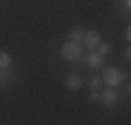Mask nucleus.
<instances>
[{"label":"nucleus","instance_id":"f8f14e48","mask_svg":"<svg viewBox=\"0 0 131 125\" xmlns=\"http://www.w3.org/2000/svg\"><path fill=\"white\" fill-rule=\"evenodd\" d=\"M98 92H100V90H98ZM98 92H96V90H92V94H90V100H92V102H96V100H98Z\"/></svg>","mask_w":131,"mask_h":125},{"label":"nucleus","instance_id":"ddd939ff","mask_svg":"<svg viewBox=\"0 0 131 125\" xmlns=\"http://www.w3.org/2000/svg\"><path fill=\"white\" fill-rule=\"evenodd\" d=\"M125 40H127V42L131 40V27H127V29H125Z\"/></svg>","mask_w":131,"mask_h":125},{"label":"nucleus","instance_id":"7ed1b4c3","mask_svg":"<svg viewBox=\"0 0 131 125\" xmlns=\"http://www.w3.org/2000/svg\"><path fill=\"white\" fill-rule=\"evenodd\" d=\"M98 102L100 104H104V106H114L119 102V92L114 90V88H100V92H98Z\"/></svg>","mask_w":131,"mask_h":125},{"label":"nucleus","instance_id":"9d476101","mask_svg":"<svg viewBox=\"0 0 131 125\" xmlns=\"http://www.w3.org/2000/svg\"><path fill=\"white\" fill-rule=\"evenodd\" d=\"M96 48H98V54H102V56H106L110 50H112V46L108 44V42H100V44H98L96 46Z\"/></svg>","mask_w":131,"mask_h":125},{"label":"nucleus","instance_id":"20e7f679","mask_svg":"<svg viewBox=\"0 0 131 125\" xmlns=\"http://www.w3.org/2000/svg\"><path fill=\"white\" fill-rule=\"evenodd\" d=\"M102 42V36H100V31H96V29H85V36H83V48L88 50H96V46Z\"/></svg>","mask_w":131,"mask_h":125},{"label":"nucleus","instance_id":"f03ea898","mask_svg":"<svg viewBox=\"0 0 131 125\" xmlns=\"http://www.w3.org/2000/svg\"><path fill=\"white\" fill-rule=\"evenodd\" d=\"M102 84L108 86V88H119L123 84V79L127 77V73L119 71L117 67H102Z\"/></svg>","mask_w":131,"mask_h":125},{"label":"nucleus","instance_id":"4468645a","mask_svg":"<svg viewBox=\"0 0 131 125\" xmlns=\"http://www.w3.org/2000/svg\"><path fill=\"white\" fill-rule=\"evenodd\" d=\"M125 58H127V60L131 58V48H129V46H127V48H125Z\"/></svg>","mask_w":131,"mask_h":125},{"label":"nucleus","instance_id":"423d86ee","mask_svg":"<svg viewBox=\"0 0 131 125\" xmlns=\"http://www.w3.org/2000/svg\"><path fill=\"white\" fill-rule=\"evenodd\" d=\"M81 86H83V77H81L79 73H71L67 79H64V88L71 90V92H77Z\"/></svg>","mask_w":131,"mask_h":125},{"label":"nucleus","instance_id":"9b49d317","mask_svg":"<svg viewBox=\"0 0 131 125\" xmlns=\"http://www.w3.org/2000/svg\"><path fill=\"white\" fill-rule=\"evenodd\" d=\"M117 4H119L125 13H129V8H131V0H117Z\"/></svg>","mask_w":131,"mask_h":125},{"label":"nucleus","instance_id":"39448f33","mask_svg":"<svg viewBox=\"0 0 131 125\" xmlns=\"http://www.w3.org/2000/svg\"><path fill=\"white\" fill-rule=\"evenodd\" d=\"M83 62H85V65L88 67H92V69H102L104 67V56L102 54H98L96 50H90L88 54H83Z\"/></svg>","mask_w":131,"mask_h":125},{"label":"nucleus","instance_id":"1a4fd4ad","mask_svg":"<svg viewBox=\"0 0 131 125\" xmlns=\"http://www.w3.org/2000/svg\"><path fill=\"white\" fill-rule=\"evenodd\" d=\"M88 88L98 92V90L102 88V77H100V75H92V77H88Z\"/></svg>","mask_w":131,"mask_h":125},{"label":"nucleus","instance_id":"2eb2a0df","mask_svg":"<svg viewBox=\"0 0 131 125\" xmlns=\"http://www.w3.org/2000/svg\"><path fill=\"white\" fill-rule=\"evenodd\" d=\"M4 79H6V73H4V71H2V69H0V84H2V81H4Z\"/></svg>","mask_w":131,"mask_h":125},{"label":"nucleus","instance_id":"0eeeda50","mask_svg":"<svg viewBox=\"0 0 131 125\" xmlns=\"http://www.w3.org/2000/svg\"><path fill=\"white\" fill-rule=\"evenodd\" d=\"M83 36H85L83 27H73L69 31V40H73V42H83Z\"/></svg>","mask_w":131,"mask_h":125},{"label":"nucleus","instance_id":"f257e3e1","mask_svg":"<svg viewBox=\"0 0 131 125\" xmlns=\"http://www.w3.org/2000/svg\"><path fill=\"white\" fill-rule=\"evenodd\" d=\"M83 44L81 42H73V40H67L62 46H60V56L69 62H83Z\"/></svg>","mask_w":131,"mask_h":125},{"label":"nucleus","instance_id":"6e6552de","mask_svg":"<svg viewBox=\"0 0 131 125\" xmlns=\"http://www.w3.org/2000/svg\"><path fill=\"white\" fill-rule=\"evenodd\" d=\"M10 65H13V58H10V54H8L6 50H0V69H2V71H6Z\"/></svg>","mask_w":131,"mask_h":125}]
</instances>
